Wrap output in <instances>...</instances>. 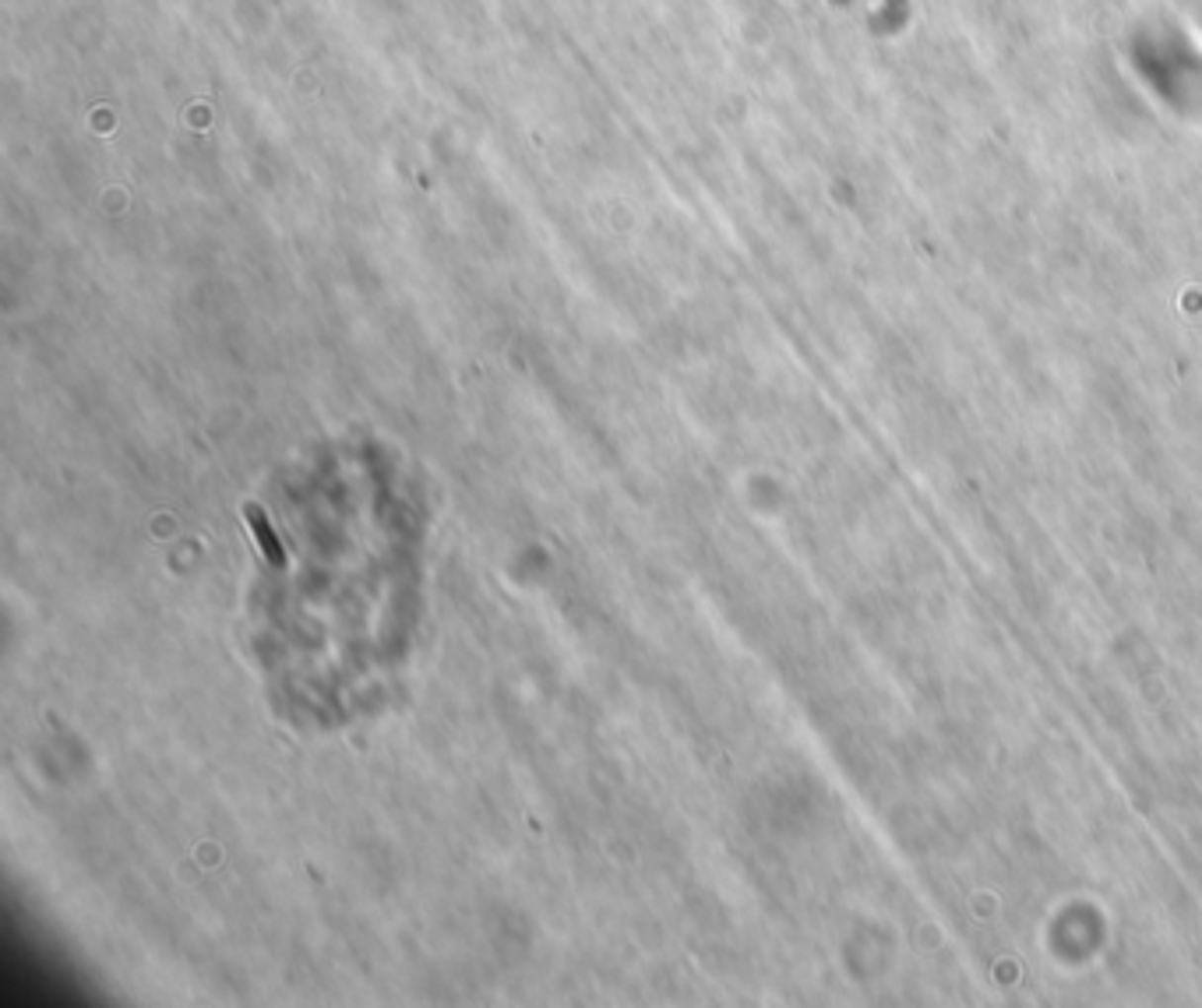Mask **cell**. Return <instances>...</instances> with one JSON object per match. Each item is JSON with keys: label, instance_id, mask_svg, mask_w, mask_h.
Listing matches in <instances>:
<instances>
[{"label": "cell", "instance_id": "cell-1", "mask_svg": "<svg viewBox=\"0 0 1202 1008\" xmlns=\"http://www.w3.org/2000/svg\"><path fill=\"white\" fill-rule=\"evenodd\" d=\"M243 515H247V525L254 529V536H258V550L265 554L268 565L283 568L286 565V550H283V543H279V536L272 533V525H268L265 511L254 508V504H247V511H243Z\"/></svg>", "mask_w": 1202, "mask_h": 1008}]
</instances>
